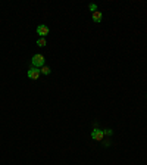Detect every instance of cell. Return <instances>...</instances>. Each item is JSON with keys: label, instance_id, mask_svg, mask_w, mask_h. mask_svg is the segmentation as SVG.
<instances>
[{"label": "cell", "instance_id": "obj_1", "mask_svg": "<svg viewBox=\"0 0 147 165\" xmlns=\"http://www.w3.org/2000/svg\"><path fill=\"white\" fill-rule=\"evenodd\" d=\"M44 62H46L44 55H40V53L34 55L32 59H31V65L35 67V68H43V67H44Z\"/></svg>", "mask_w": 147, "mask_h": 165}, {"label": "cell", "instance_id": "obj_2", "mask_svg": "<svg viewBox=\"0 0 147 165\" xmlns=\"http://www.w3.org/2000/svg\"><path fill=\"white\" fill-rule=\"evenodd\" d=\"M40 68H35V67H31L29 70H28V72H26V75H28V78L29 80H37L38 77H40Z\"/></svg>", "mask_w": 147, "mask_h": 165}, {"label": "cell", "instance_id": "obj_3", "mask_svg": "<svg viewBox=\"0 0 147 165\" xmlns=\"http://www.w3.org/2000/svg\"><path fill=\"white\" fill-rule=\"evenodd\" d=\"M49 31H50L49 27H47V25H44V24H41V25H38V27H37V34H38L40 37H43V38L49 34Z\"/></svg>", "mask_w": 147, "mask_h": 165}, {"label": "cell", "instance_id": "obj_4", "mask_svg": "<svg viewBox=\"0 0 147 165\" xmlns=\"http://www.w3.org/2000/svg\"><path fill=\"white\" fill-rule=\"evenodd\" d=\"M103 136H104V133H103V130H93V133H91V139L93 140H97V141H101L103 140Z\"/></svg>", "mask_w": 147, "mask_h": 165}, {"label": "cell", "instance_id": "obj_5", "mask_svg": "<svg viewBox=\"0 0 147 165\" xmlns=\"http://www.w3.org/2000/svg\"><path fill=\"white\" fill-rule=\"evenodd\" d=\"M93 21L96 24H100L101 22V12H98V10H96V12H93Z\"/></svg>", "mask_w": 147, "mask_h": 165}, {"label": "cell", "instance_id": "obj_6", "mask_svg": "<svg viewBox=\"0 0 147 165\" xmlns=\"http://www.w3.org/2000/svg\"><path fill=\"white\" fill-rule=\"evenodd\" d=\"M37 46H40V47H44V46H46V38L40 37V38L37 40Z\"/></svg>", "mask_w": 147, "mask_h": 165}, {"label": "cell", "instance_id": "obj_7", "mask_svg": "<svg viewBox=\"0 0 147 165\" xmlns=\"http://www.w3.org/2000/svg\"><path fill=\"white\" fill-rule=\"evenodd\" d=\"M40 72H41V74H44V75H49V74L51 72V71H50L49 67H43V68L40 70Z\"/></svg>", "mask_w": 147, "mask_h": 165}, {"label": "cell", "instance_id": "obj_8", "mask_svg": "<svg viewBox=\"0 0 147 165\" xmlns=\"http://www.w3.org/2000/svg\"><path fill=\"white\" fill-rule=\"evenodd\" d=\"M88 7H90V10H91V12H96V10H97V6H96L94 3H91Z\"/></svg>", "mask_w": 147, "mask_h": 165}, {"label": "cell", "instance_id": "obj_9", "mask_svg": "<svg viewBox=\"0 0 147 165\" xmlns=\"http://www.w3.org/2000/svg\"><path fill=\"white\" fill-rule=\"evenodd\" d=\"M103 133H104V134H106V136H110V134H112V133H113V131H112V130H104V131H103Z\"/></svg>", "mask_w": 147, "mask_h": 165}, {"label": "cell", "instance_id": "obj_10", "mask_svg": "<svg viewBox=\"0 0 147 165\" xmlns=\"http://www.w3.org/2000/svg\"><path fill=\"white\" fill-rule=\"evenodd\" d=\"M146 97H147V94H146Z\"/></svg>", "mask_w": 147, "mask_h": 165}]
</instances>
